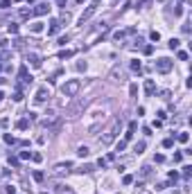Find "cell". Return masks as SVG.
I'll return each instance as SVG.
<instances>
[{"instance_id":"1","label":"cell","mask_w":192,"mask_h":194,"mask_svg":"<svg viewBox=\"0 0 192 194\" xmlns=\"http://www.w3.org/2000/svg\"><path fill=\"white\" fill-rule=\"evenodd\" d=\"M79 88H81V84L77 79H68L64 86H61V93H64V97H75L79 93Z\"/></svg>"},{"instance_id":"2","label":"cell","mask_w":192,"mask_h":194,"mask_svg":"<svg viewBox=\"0 0 192 194\" xmlns=\"http://www.w3.org/2000/svg\"><path fill=\"white\" fill-rule=\"evenodd\" d=\"M118 127H120V120H115V122L111 124V129H109L106 133H104V135H102V140H99V142H102L104 147H109V145H111V142L115 140V133H118Z\"/></svg>"},{"instance_id":"3","label":"cell","mask_w":192,"mask_h":194,"mask_svg":"<svg viewBox=\"0 0 192 194\" xmlns=\"http://www.w3.org/2000/svg\"><path fill=\"white\" fill-rule=\"evenodd\" d=\"M154 68H156V72H160V75H167V72L172 70V61L163 57V59H158V61L154 63Z\"/></svg>"},{"instance_id":"4","label":"cell","mask_w":192,"mask_h":194,"mask_svg":"<svg viewBox=\"0 0 192 194\" xmlns=\"http://www.w3.org/2000/svg\"><path fill=\"white\" fill-rule=\"evenodd\" d=\"M54 122H57V113H54V111H48V113H45V117L41 120V124H43V127H52Z\"/></svg>"},{"instance_id":"5","label":"cell","mask_w":192,"mask_h":194,"mask_svg":"<svg viewBox=\"0 0 192 194\" xmlns=\"http://www.w3.org/2000/svg\"><path fill=\"white\" fill-rule=\"evenodd\" d=\"M122 77H124V72H122V68H118V65L109 72V79H111V81H122Z\"/></svg>"},{"instance_id":"6","label":"cell","mask_w":192,"mask_h":194,"mask_svg":"<svg viewBox=\"0 0 192 194\" xmlns=\"http://www.w3.org/2000/svg\"><path fill=\"white\" fill-rule=\"evenodd\" d=\"M48 97H50L48 88H38V90H36V97H34V102H36V104H43Z\"/></svg>"},{"instance_id":"7","label":"cell","mask_w":192,"mask_h":194,"mask_svg":"<svg viewBox=\"0 0 192 194\" xmlns=\"http://www.w3.org/2000/svg\"><path fill=\"white\" fill-rule=\"evenodd\" d=\"M93 14H95V5H91V7H88L84 14H81V18H79V25H84V23H86V20H88Z\"/></svg>"},{"instance_id":"8","label":"cell","mask_w":192,"mask_h":194,"mask_svg":"<svg viewBox=\"0 0 192 194\" xmlns=\"http://www.w3.org/2000/svg\"><path fill=\"white\" fill-rule=\"evenodd\" d=\"M48 11H50V5H45V2H41V5L34 7V14H36V16H43V14H48Z\"/></svg>"},{"instance_id":"9","label":"cell","mask_w":192,"mask_h":194,"mask_svg":"<svg viewBox=\"0 0 192 194\" xmlns=\"http://www.w3.org/2000/svg\"><path fill=\"white\" fill-rule=\"evenodd\" d=\"M154 88H156L154 79H147V81H145V93H147V95H154Z\"/></svg>"},{"instance_id":"10","label":"cell","mask_w":192,"mask_h":194,"mask_svg":"<svg viewBox=\"0 0 192 194\" xmlns=\"http://www.w3.org/2000/svg\"><path fill=\"white\" fill-rule=\"evenodd\" d=\"M68 169H70V162H59V165L54 167V174H64Z\"/></svg>"},{"instance_id":"11","label":"cell","mask_w":192,"mask_h":194,"mask_svg":"<svg viewBox=\"0 0 192 194\" xmlns=\"http://www.w3.org/2000/svg\"><path fill=\"white\" fill-rule=\"evenodd\" d=\"M18 77L23 79V84H32V77H27V68H21V72H18Z\"/></svg>"},{"instance_id":"12","label":"cell","mask_w":192,"mask_h":194,"mask_svg":"<svg viewBox=\"0 0 192 194\" xmlns=\"http://www.w3.org/2000/svg\"><path fill=\"white\" fill-rule=\"evenodd\" d=\"M27 61H30L34 68H38V65H41V57H38V54H27Z\"/></svg>"},{"instance_id":"13","label":"cell","mask_w":192,"mask_h":194,"mask_svg":"<svg viewBox=\"0 0 192 194\" xmlns=\"http://www.w3.org/2000/svg\"><path fill=\"white\" fill-rule=\"evenodd\" d=\"M88 154H91V149H88V147H86V145H81V147H79V149H77V156H79V158H86V156H88Z\"/></svg>"},{"instance_id":"14","label":"cell","mask_w":192,"mask_h":194,"mask_svg":"<svg viewBox=\"0 0 192 194\" xmlns=\"http://www.w3.org/2000/svg\"><path fill=\"white\" fill-rule=\"evenodd\" d=\"M30 30H32L34 34H38V32H43V23H41V20H36V23H32V25H30Z\"/></svg>"},{"instance_id":"15","label":"cell","mask_w":192,"mask_h":194,"mask_svg":"<svg viewBox=\"0 0 192 194\" xmlns=\"http://www.w3.org/2000/svg\"><path fill=\"white\" fill-rule=\"evenodd\" d=\"M59 27H61V23H59V20H52V27L48 30V34H57V32H59Z\"/></svg>"},{"instance_id":"16","label":"cell","mask_w":192,"mask_h":194,"mask_svg":"<svg viewBox=\"0 0 192 194\" xmlns=\"http://www.w3.org/2000/svg\"><path fill=\"white\" fill-rule=\"evenodd\" d=\"M145 147H147V145H145V142L140 140V142H136V147H133V151H136V154H142V151H145Z\"/></svg>"},{"instance_id":"17","label":"cell","mask_w":192,"mask_h":194,"mask_svg":"<svg viewBox=\"0 0 192 194\" xmlns=\"http://www.w3.org/2000/svg\"><path fill=\"white\" fill-rule=\"evenodd\" d=\"M75 172H79V174H88V172H93V165H81V167L75 169Z\"/></svg>"},{"instance_id":"18","label":"cell","mask_w":192,"mask_h":194,"mask_svg":"<svg viewBox=\"0 0 192 194\" xmlns=\"http://www.w3.org/2000/svg\"><path fill=\"white\" fill-rule=\"evenodd\" d=\"M30 14H32V11H30V9H27V7H23V9H21V11H18V16H21V18H25V20H27V18H30Z\"/></svg>"},{"instance_id":"19","label":"cell","mask_w":192,"mask_h":194,"mask_svg":"<svg viewBox=\"0 0 192 194\" xmlns=\"http://www.w3.org/2000/svg\"><path fill=\"white\" fill-rule=\"evenodd\" d=\"M176 140H179V142H188V140H190V135H188L185 131H181V133L176 135Z\"/></svg>"},{"instance_id":"20","label":"cell","mask_w":192,"mask_h":194,"mask_svg":"<svg viewBox=\"0 0 192 194\" xmlns=\"http://www.w3.org/2000/svg\"><path fill=\"white\" fill-rule=\"evenodd\" d=\"M140 68H142V65H140L138 59H133V61H131V70H133V72H140Z\"/></svg>"},{"instance_id":"21","label":"cell","mask_w":192,"mask_h":194,"mask_svg":"<svg viewBox=\"0 0 192 194\" xmlns=\"http://www.w3.org/2000/svg\"><path fill=\"white\" fill-rule=\"evenodd\" d=\"M16 127H18V129H21V131H25V129H27V127H30V120H21V122H18Z\"/></svg>"},{"instance_id":"22","label":"cell","mask_w":192,"mask_h":194,"mask_svg":"<svg viewBox=\"0 0 192 194\" xmlns=\"http://www.w3.org/2000/svg\"><path fill=\"white\" fill-rule=\"evenodd\" d=\"M179 45H181V41H179V38H169V48H172V50H176Z\"/></svg>"},{"instance_id":"23","label":"cell","mask_w":192,"mask_h":194,"mask_svg":"<svg viewBox=\"0 0 192 194\" xmlns=\"http://www.w3.org/2000/svg\"><path fill=\"white\" fill-rule=\"evenodd\" d=\"M163 147H165V149L174 147V138H167V140H163Z\"/></svg>"},{"instance_id":"24","label":"cell","mask_w":192,"mask_h":194,"mask_svg":"<svg viewBox=\"0 0 192 194\" xmlns=\"http://www.w3.org/2000/svg\"><path fill=\"white\" fill-rule=\"evenodd\" d=\"M129 95H131V97L138 95V86H136V84H131V86H129Z\"/></svg>"},{"instance_id":"25","label":"cell","mask_w":192,"mask_h":194,"mask_svg":"<svg viewBox=\"0 0 192 194\" xmlns=\"http://www.w3.org/2000/svg\"><path fill=\"white\" fill-rule=\"evenodd\" d=\"M140 174H142V176H145V178H147V176H149V174H152V167H149V165H145V167H142V172H140Z\"/></svg>"},{"instance_id":"26","label":"cell","mask_w":192,"mask_h":194,"mask_svg":"<svg viewBox=\"0 0 192 194\" xmlns=\"http://www.w3.org/2000/svg\"><path fill=\"white\" fill-rule=\"evenodd\" d=\"M72 54H75V52H72V50H66V52H61V54H59V57H61V59H70V57H72Z\"/></svg>"},{"instance_id":"27","label":"cell","mask_w":192,"mask_h":194,"mask_svg":"<svg viewBox=\"0 0 192 194\" xmlns=\"http://www.w3.org/2000/svg\"><path fill=\"white\" fill-rule=\"evenodd\" d=\"M190 174H192V167H190V165H185V167H183V176L190 178Z\"/></svg>"},{"instance_id":"28","label":"cell","mask_w":192,"mask_h":194,"mask_svg":"<svg viewBox=\"0 0 192 194\" xmlns=\"http://www.w3.org/2000/svg\"><path fill=\"white\" fill-rule=\"evenodd\" d=\"M27 158H32V151H21V160H27Z\"/></svg>"},{"instance_id":"29","label":"cell","mask_w":192,"mask_h":194,"mask_svg":"<svg viewBox=\"0 0 192 194\" xmlns=\"http://www.w3.org/2000/svg\"><path fill=\"white\" fill-rule=\"evenodd\" d=\"M18 32V25L16 23H9V34H16Z\"/></svg>"},{"instance_id":"30","label":"cell","mask_w":192,"mask_h":194,"mask_svg":"<svg viewBox=\"0 0 192 194\" xmlns=\"http://www.w3.org/2000/svg\"><path fill=\"white\" fill-rule=\"evenodd\" d=\"M5 192L7 194H16V187H14V185H5Z\"/></svg>"},{"instance_id":"31","label":"cell","mask_w":192,"mask_h":194,"mask_svg":"<svg viewBox=\"0 0 192 194\" xmlns=\"http://www.w3.org/2000/svg\"><path fill=\"white\" fill-rule=\"evenodd\" d=\"M124 147H127V140H120L118 142V151H124Z\"/></svg>"},{"instance_id":"32","label":"cell","mask_w":192,"mask_h":194,"mask_svg":"<svg viewBox=\"0 0 192 194\" xmlns=\"http://www.w3.org/2000/svg\"><path fill=\"white\" fill-rule=\"evenodd\" d=\"M113 38H115V41H122V38H124V32H115V34H113Z\"/></svg>"},{"instance_id":"33","label":"cell","mask_w":192,"mask_h":194,"mask_svg":"<svg viewBox=\"0 0 192 194\" xmlns=\"http://www.w3.org/2000/svg\"><path fill=\"white\" fill-rule=\"evenodd\" d=\"M149 38H152V41H158V38H160V34H158V32H156V30H154V32L149 34Z\"/></svg>"},{"instance_id":"34","label":"cell","mask_w":192,"mask_h":194,"mask_svg":"<svg viewBox=\"0 0 192 194\" xmlns=\"http://www.w3.org/2000/svg\"><path fill=\"white\" fill-rule=\"evenodd\" d=\"M32 160L34 162H41V160H43V156H41V154H32Z\"/></svg>"},{"instance_id":"35","label":"cell","mask_w":192,"mask_h":194,"mask_svg":"<svg viewBox=\"0 0 192 194\" xmlns=\"http://www.w3.org/2000/svg\"><path fill=\"white\" fill-rule=\"evenodd\" d=\"M181 14H183V7H181V5H176V9H174V16H181Z\"/></svg>"},{"instance_id":"36","label":"cell","mask_w":192,"mask_h":194,"mask_svg":"<svg viewBox=\"0 0 192 194\" xmlns=\"http://www.w3.org/2000/svg\"><path fill=\"white\" fill-rule=\"evenodd\" d=\"M5 142H9V145H14L16 140H14V135H9V133H7V135H5Z\"/></svg>"},{"instance_id":"37","label":"cell","mask_w":192,"mask_h":194,"mask_svg":"<svg viewBox=\"0 0 192 194\" xmlns=\"http://www.w3.org/2000/svg\"><path fill=\"white\" fill-rule=\"evenodd\" d=\"M34 181H43V172H34Z\"/></svg>"},{"instance_id":"38","label":"cell","mask_w":192,"mask_h":194,"mask_svg":"<svg viewBox=\"0 0 192 194\" xmlns=\"http://www.w3.org/2000/svg\"><path fill=\"white\" fill-rule=\"evenodd\" d=\"M14 102H23V93H21V90H18V93L14 95Z\"/></svg>"},{"instance_id":"39","label":"cell","mask_w":192,"mask_h":194,"mask_svg":"<svg viewBox=\"0 0 192 194\" xmlns=\"http://www.w3.org/2000/svg\"><path fill=\"white\" fill-rule=\"evenodd\" d=\"M9 165H14V167H18V158H14V156H9Z\"/></svg>"},{"instance_id":"40","label":"cell","mask_w":192,"mask_h":194,"mask_svg":"<svg viewBox=\"0 0 192 194\" xmlns=\"http://www.w3.org/2000/svg\"><path fill=\"white\" fill-rule=\"evenodd\" d=\"M122 183H124V185H131V183H133V178H131V176H124V178H122Z\"/></svg>"},{"instance_id":"41","label":"cell","mask_w":192,"mask_h":194,"mask_svg":"<svg viewBox=\"0 0 192 194\" xmlns=\"http://www.w3.org/2000/svg\"><path fill=\"white\" fill-rule=\"evenodd\" d=\"M165 160V156H163V154H156V158H154V162H163Z\"/></svg>"},{"instance_id":"42","label":"cell","mask_w":192,"mask_h":194,"mask_svg":"<svg viewBox=\"0 0 192 194\" xmlns=\"http://www.w3.org/2000/svg\"><path fill=\"white\" fill-rule=\"evenodd\" d=\"M183 160V154H174V162H181Z\"/></svg>"},{"instance_id":"43","label":"cell","mask_w":192,"mask_h":194,"mask_svg":"<svg viewBox=\"0 0 192 194\" xmlns=\"http://www.w3.org/2000/svg\"><path fill=\"white\" fill-rule=\"evenodd\" d=\"M2 97H5V93H2V90H0V99H2Z\"/></svg>"},{"instance_id":"44","label":"cell","mask_w":192,"mask_h":194,"mask_svg":"<svg viewBox=\"0 0 192 194\" xmlns=\"http://www.w3.org/2000/svg\"><path fill=\"white\" fill-rule=\"evenodd\" d=\"M97 2H99V0H93V5H95V7H97Z\"/></svg>"},{"instance_id":"45","label":"cell","mask_w":192,"mask_h":194,"mask_svg":"<svg viewBox=\"0 0 192 194\" xmlns=\"http://www.w3.org/2000/svg\"><path fill=\"white\" fill-rule=\"evenodd\" d=\"M27 2H36V0H27Z\"/></svg>"},{"instance_id":"46","label":"cell","mask_w":192,"mask_h":194,"mask_svg":"<svg viewBox=\"0 0 192 194\" xmlns=\"http://www.w3.org/2000/svg\"><path fill=\"white\" fill-rule=\"evenodd\" d=\"M142 194H152V192H142Z\"/></svg>"},{"instance_id":"47","label":"cell","mask_w":192,"mask_h":194,"mask_svg":"<svg viewBox=\"0 0 192 194\" xmlns=\"http://www.w3.org/2000/svg\"><path fill=\"white\" fill-rule=\"evenodd\" d=\"M41 194H48V192H41Z\"/></svg>"}]
</instances>
